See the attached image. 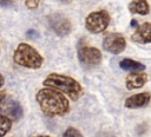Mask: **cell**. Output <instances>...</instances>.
<instances>
[{"label": "cell", "mask_w": 151, "mask_h": 137, "mask_svg": "<svg viewBox=\"0 0 151 137\" xmlns=\"http://www.w3.org/2000/svg\"><path fill=\"white\" fill-rule=\"evenodd\" d=\"M35 99L41 111L48 117L64 116L70 111L68 99L58 90L42 87L37 92Z\"/></svg>", "instance_id": "obj_1"}, {"label": "cell", "mask_w": 151, "mask_h": 137, "mask_svg": "<svg viewBox=\"0 0 151 137\" xmlns=\"http://www.w3.org/2000/svg\"><path fill=\"white\" fill-rule=\"evenodd\" d=\"M45 87H51L58 90L59 92L67 96L71 100H78L83 94V87L79 81L74 78L61 74V73H50L42 81Z\"/></svg>", "instance_id": "obj_2"}, {"label": "cell", "mask_w": 151, "mask_h": 137, "mask_svg": "<svg viewBox=\"0 0 151 137\" xmlns=\"http://www.w3.org/2000/svg\"><path fill=\"white\" fill-rule=\"evenodd\" d=\"M13 60L19 66L31 70L40 68L44 63V58L38 52V50L27 43H20L17 46L13 53Z\"/></svg>", "instance_id": "obj_3"}, {"label": "cell", "mask_w": 151, "mask_h": 137, "mask_svg": "<svg viewBox=\"0 0 151 137\" xmlns=\"http://www.w3.org/2000/svg\"><path fill=\"white\" fill-rule=\"evenodd\" d=\"M111 21V17L107 11L105 9H99V11H93L87 17L85 18V28L93 34H99L104 32Z\"/></svg>", "instance_id": "obj_4"}, {"label": "cell", "mask_w": 151, "mask_h": 137, "mask_svg": "<svg viewBox=\"0 0 151 137\" xmlns=\"http://www.w3.org/2000/svg\"><path fill=\"white\" fill-rule=\"evenodd\" d=\"M78 59L84 67H94L101 61V52L93 46L80 43L78 46Z\"/></svg>", "instance_id": "obj_5"}, {"label": "cell", "mask_w": 151, "mask_h": 137, "mask_svg": "<svg viewBox=\"0 0 151 137\" xmlns=\"http://www.w3.org/2000/svg\"><path fill=\"white\" fill-rule=\"evenodd\" d=\"M47 25H48L50 30L59 37H65V35L70 34L72 31V24H71L70 19L58 12L48 15Z\"/></svg>", "instance_id": "obj_6"}, {"label": "cell", "mask_w": 151, "mask_h": 137, "mask_svg": "<svg viewBox=\"0 0 151 137\" xmlns=\"http://www.w3.org/2000/svg\"><path fill=\"white\" fill-rule=\"evenodd\" d=\"M126 47V40L122 34L110 33L103 40V48L111 54H119Z\"/></svg>", "instance_id": "obj_7"}, {"label": "cell", "mask_w": 151, "mask_h": 137, "mask_svg": "<svg viewBox=\"0 0 151 137\" xmlns=\"http://www.w3.org/2000/svg\"><path fill=\"white\" fill-rule=\"evenodd\" d=\"M0 113L9 117L12 120H19L24 116V110L19 102L7 97L0 104Z\"/></svg>", "instance_id": "obj_8"}, {"label": "cell", "mask_w": 151, "mask_h": 137, "mask_svg": "<svg viewBox=\"0 0 151 137\" xmlns=\"http://www.w3.org/2000/svg\"><path fill=\"white\" fill-rule=\"evenodd\" d=\"M131 40L138 44H150L151 43V22H143L136 27L134 32L131 34Z\"/></svg>", "instance_id": "obj_9"}, {"label": "cell", "mask_w": 151, "mask_h": 137, "mask_svg": "<svg viewBox=\"0 0 151 137\" xmlns=\"http://www.w3.org/2000/svg\"><path fill=\"white\" fill-rule=\"evenodd\" d=\"M147 81V74L143 71H132L131 73L127 74L125 85L127 90H134V89H140L145 85Z\"/></svg>", "instance_id": "obj_10"}, {"label": "cell", "mask_w": 151, "mask_h": 137, "mask_svg": "<svg viewBox=\"0 0 151 137\" xmlns=\"http://www.w3.org/2000/svg\"><path fill=\"white\" fill-rule=\"evenodd\" d=\"M151 100V93L150 92H140L133 96H130L125 99L124 105L127 109H139L145 105H147Z\"/></svg>", "instance_id": "obj_11"}, {"label": "cell", "mask_w": 151, "mask_h": 137, "mask_svg": "<svg viewBox=\"0 0 151 137\" xmlns=\"http://www.w3.org/2000/svg\"><path fill=\"white\" fill-rule=\"evenodd\" d=\"M129 11L132 14L146 15L150 13V5L147 0H132L129 4Z\"/></svg>", "instance_id": "obj_12"}, {"label": "cell", "mask_w": 151, "mask_h": 137, "mask_svg": "<svg viewBox=\"0 0 151 137\" xmlns=\"http://www.w3.org/2000/svg\"><path fill=\"white\" fill-rule=\"evenodd\" d=\"M119 66H120V68H123L125 71H144L145 70L144 64L136 61L133 59H130V58H125V59L120 60Z\"/></svg>", "instance_id": "obj_13"}, {"label": "cell", "mask_w": 151, "mask_h": 137, "mask_svg": "<svg viewBox=\"0 0 151 137\" xmlns=\"http://www.w3.org/2000/svg\"><path fill=\"white\" fill-rule=\"evenodd\" d=\"M12 128V119L0 113V137H4Z\"/></svg>", "instance_id": "obj_14"}, {"label": "cell", "mask_w": 151, "mask_h": 137, "mask_svg": "<svg viewBox=\"0 0 151 137\" xmlns=\"http://www.w3.org/2000/svg\"><path fill=\"white\" fill-rule=\"evenodd\" d=\"M63 137H84V136L81 135V132H80L78 129L71 126V128H67V129L65 130Z\"/></svg>", "instance_id": "obj_15"}, {"label": "cell", "mask_w": 151, "mask_h": 137, "mask_svg": "<svg viewBox=\"0 0 151 137\" xmlns=\"http://www.w3.org/2000/svg\"><path fill=\"white\" fill-rule=\"evenodd\" d=\"M40 5V0H25V6L28 9H35Z\"/></svg>", "instance_id": "obj_16"}, {"label": "cell", "mask_w": 151, "mask_h": 137, "mask_svg": "<svg viewBox=\"0 0 151 137\" xmlns=\"http://www.w3.org/2000/svg\"><path fill=\"white\" fill-rule=\"evenodd\" d=\"M7 98V92L5 90H0V104Z\"/></svg>", "instance_id": "obj_17"}, {"label": "cell", "mask_w": 151, "mask_h": 137, "mask_svg": "<svg viewBox=\"0 0 151 137\" xmlns=\"http://www.w3.org/2000/svg\"><path fill=\"white\" fill-rule=\"evenodd\" d=\"M4 85H5V78H4L2 73H0V89H1Z\"/></svg>", "instance_id": "obj_18"}, {"label": "cell", "mask_w": 151, "mask_h": 137, "mask_svg": "<svg viewBox=\"0 0 151 137\" xmlns=\"http://www.w3.org/2000/svg\"><path fill=\"white\" fill-rule=\"evenodd\" d=\"M12 2L13 0H0V5H9Z\"/></svg>", "instance_id": "obj_19"}, {"label": "cell", "mask_w": 151, "mask_h": 137, "mask_svg": "<svg viewBox=\"0 0 151 137\" xmlns=\"http://www.w3.org/2000/svg\"><path fill=\"white\" fill-rule=\"evenodd\" d=\"M59 2H61V4H70L72 0H58Z\"/></svg>", "instance_id": "obj_20"}, {"label": "cell", "mask_w": 151, "mask_h": 137, "mask_svg": "<svg viewBox=\"0 0 151 137\" xmlns=\"http://www.w3.org/2000/svg\"><path fill=\"white\" fill-rule=\"evenodd\" d=\"M136 25H137V20H134V19H132V20H131V26H133V27H136Z\"/></svg>", "instance_id": "obj_21"}, {"label": "cell", "mask_w": 151, "mask_h": 137, "mask_svg": "<svg viewBox=\"0 0 151 137\" xmlns=\"http://www.w3.org/2000/svg\"><path fill=\"white\" fill-rule=\"evenodd\" d=\"M35 137H50V136H46V135H38V136H35Z\"/></svg>", "instance_id": "obj_22"}]
</instances>
